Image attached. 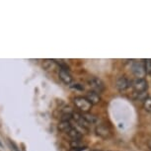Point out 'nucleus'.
Segmentation results:
<instances>
[{"label": "nucleus", "mask_w": 151, "mask_h": 151, "mask_svg": "<svg viewBox=\"0 0 151 151\" xmlns=\"http://www.w3.org/2000/svg\"><path fill=\"white\" fill-rule=\"evenodd\" d=\"M73 103L75 107L82 113H89L92 108V104L90 103L85 97L78 96L73 99Z\"/></svg>", "instance_id": "f257e3e1"}, {"label": "nucleus", "mask_w": 151, "mask_h": 151, "mask_svg": "<svg viewBox=\"0 0 151 151\" xmlns=\"http://www.w3.org/2000/svg\"><path fill=\"white\" fill-rule=\"evenodd\" d=\"M143 64L145 68V72L149 74L151 72V59H145Z\"/></svg>", "instance_id": "dca6fc26"}, {"label": "nucleus", "mask_w": 151, "mask_h": 151, "mask_svg": "<svg viewBox=\"0 0 151 151\" xmlns=\"http://www.w3.org/2000/svg\"><path fill=\"white\" fill-rule=\"evenodd\" d=\"M148 98V93L147 92H142V93H135V97L134 99L136 101H141L144 102L145 100Z\"/></svg>", "instance_id": "ddd939ff"}, {"label": "nucleus", "mask_w": 151, "mask_h": 151, "mask_svg": "<svg viewBox=\"0 0 151 151\" xmlns=\"http://www.w3.org/2000/svg\"><path fill=\"white\" fill-rule=\"evenodd\" d=\"M149 75H150V76H151V72H150V73H149Z\"/></svg>", "instance_id": "412c9836"}, {"label": "nucleus", "mask_w": 151, "mask_h": 151, "mask_svg": "<svg viewBox=\"0 0 151 151\" xmlns=\"http://www.w3.org/2000/svg\"><path fill=\"white\" fill-rule=\"evenodd\" d=\"M132 71L137 78H143L146 74L145 72L144 64L140 61H133L132 64Z\"/></svg>", "instance_id": "20e7f679"}, {"label": "nucleus", "mask_w": 151, "mask_h": 151, "mask_svg": "<svg viewBox=\"0 0 151 151\" xmlns=\"http://www.w3.org/2000/svg\"><path fill=\"white\" fill-rule=\"evenodd\" d=\"M71 88L73 89H78V90H84V87L82 86L81 84H73V85H70Z\"/></svg>", "instance_id": "f3484780"}, {"label": "nucleus", "mask_w": 151, "mask_h": 151, "mask_svg": "<svg viewBox=\"0 0 151 151\" xmlns=\"http://www.w3.org/2000/svg\"><path fill=\"white\" fill-rule=\"evenodd\" d=\"M66 134L69 136L70 138H72L73 140H78V139L82 138V133L79 132V130L75 127H72L69 132H67Z\"/></svg>", "instance_id": "9d476101"}, {"label": "nucleus", "mask_w": 151, "mask_h": 151, "mask_svg": "<svg viewBox=\"0 0 151 151\" xmlns=\"http://www.w3.org/2000/svg\"><path fill=\"white\" fill-rule=\"evenodd\" d=\"M85 98H86L92 105L99 104L100 102H101V97H100L99 93L95 92V91H89V92H87Z\"/></svg>", "instance_id": "6e6552de"}, {"label": "nucleus", "mask_w": 151, "mask_h": 151, "mask_svg": "<svg viewBox=\"0 0 151 151\" xmlns=\"http://www.w3.org/2000/svg\"><path fill=\"white\" fill-rule=\"evenodd\" d=\"M88 85L90 86V88H92V91H95L97 93H101L105 90V84L104 82L101 80L100 78L96 77V76H92L89 77L87 80Z\"/></svg>", "instance_id": "f03ea898"}, {"label": "nucleus", "mask_w": 151, "mask_h": 151, "mask_svg": "<svg viewBox=\"0 0 151 151\" xmlns=\"http://www.w3.org/2000/svg\"><path fill=\"white\" fill-rule=\"evenodd\" d=\"M70 146L72 149H75V148H84L83 144L81 142V139H78V140H72L70 142Z\"/></svg>", "instance_id": "4468645a"}, {"label": "nucleus", "mask_w": 151, "mask_h": 151, "mask_svg": "<svg viewBox=\"0 0 151 151\" xmlns=\"http://www.w3.org/2000/svg\"><path fill=\"white\" fill-rule=\"evenodd\" d=\"M0 146H2V143H1V141H0Z\"/></svg>", "instance_id": "aec40b11"}, {"label": "nucleus", "mask_w": 151, "mask_h": 151, "mask_svg": "<svg viewBox=\"0 0 151 151\" xmlns=\"http://www.w3.org/2000/svg\"><path fill=\"white\" fill-rule=\"evenodd\" d=\"M96 134L102 138H108L111 136V129L105 124H98L95 129Z\"/></svg>", "instance_id": "423d86ee"}, {"label": "nucleus", "mask_w": 151, "mask_h": 151, "mask_svg": "<svg viewBox=\"0 0 151 151\" xmlns=\"http://www.w3.org/2000/svg\"><path fill=\"white\" fill-rule=\"evenodd\" d=\"M143 107L147 112H151V98L150 97H148V98L143 102Z\"/></svg>", "instance_id": "2eb2a0df"}, {"label": "nucleus", "mask_w": 151, "mask_h": 151, "mask_svg": "<svg viewBox=\"0 0 151 151\" xmlns=\"http://www.w3.org/2000/svg\"><path fill=\"white\" fill-rule=\"evenodd\" d=\"M148 146H149L150 150H151V138L149 139V141H148Z\"/></svg>", "instance_id": "6ab92c4d"}, {"label": "nucleus", "mask_w": 151, "mask_h": 151, "mask_svg": "<svg viewBox=\"0 0 151 151\" xmlns=\"http://www.w3.org/2000/svg\"><path fill=\"white\" fill-rule=\"evenodd\" d=\"M55 67V61L52 59H45L42 61V68L45 70H52Z\"/></svg>", "instance_id": "f8f14e48"}, {"label": "nucleus", "mask_w": 151, "mask_h": 151, "mask_svg": "<svg viewBox=\"0 0 151 151\" xmlns=\"http://www.w3.org/2000/svg\"><path fill=\"white\" fill-rule=\"evenodd\" d=\"M10 142V144H11V146H12V148H13V150L14 151H19V149H18V147H17L16 146V144L15 143H14V142H12V141H9Z\"/></svg>", "instance_id": "a211bd4d"}, {"label": "nucleus", "mask_w": 151, "mask_h": 151, "mask_svg": "<svg viewBox=\"0 0 151 151\" xmlns=\"http://www.w3.org/2000/svg\"><path fill=\"white\" fill-rule=\"evenodd\" d=\"M130 84H132V83H130L129 80L125 77V76H121V77H119L118 79H116V89H118L119 91H121V92H122V91H125L127 89H129Z\"/></svg>", "instance_id": "39448f33"}, {"label": "nucleus", "mask_w": 151, "mask_h": 151, "mask_svg": "<svg viewBox=\"0 0 151 151\" xmlns=\"http://www.w3.org/2000/svg\"><path fill=\"white\" fill-rule=\"evenodd\" d=\"M72 125H71L70 124V122H63V121H61L60 122H59V124H58V129L60 130V132H65V133H67V132H69V130L72 129Z\"/></svg>", "instance_id": "9b49d317"}, {"label": "nucleus", "mask_w": 151, "mask_h": 151, "mask_svg": "<svg viewBox=\"0 0 151 151\" xmlns=\"http://www.w3.org/2000/svg\"><path fill=\"white\" fill-rule=\"evenodd\" d=\"M132 85L135 91V93L146 92V90L148 88V83H147L146 79H144V78H136L135 80L132 81Z\"/></svg>", "instance_id": "7ed1b4c3"}, {"label": "nucleus", "mask_w": 151, "mask_h": 151, "mask_svg": "<svg viewBox=\"0 0 151 151\" xmlns=\"http://www.w3.org/2000/svg\"><path fill=\"white\" fill-rule=\"evenodd\" d=\"M81 115H82V116H83V119L86 121V122L88 124H95L99 121L96 116H94L90 113H81Z\"/></svg>", "instance_id": "1a4fd4ad"}, {"label": "nucleus", "mask_w": 151, "mask_h": 151, "mask_svg": "<svg viewBox=\"0 0 151 151\" xmlns=\"http://www.w3.org/2000/svg\"><path fill=\"white\" fill-rule=\"evenodd\" d=\"M58 77L64 84H66V85L71 84V83H72V81H73V77L71 76V74L69 73V70L59 69Z\"/></svg>", "instance_id": "0eeeda50"}]
</instances>
